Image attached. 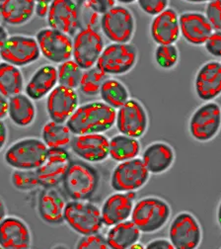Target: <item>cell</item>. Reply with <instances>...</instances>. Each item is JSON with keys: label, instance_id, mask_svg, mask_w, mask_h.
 <instances>
[{"label": "cell", "instance_id": "3957f363", "mask_svg": "<svg viewBox=\"0 0 221 249\" xmlns=\"http://www.w3.org/2000/svg\"><path fill=\"white\" fill-rule=\"evenodd\" d=\"M171 215L168 203L157 197H146L137 201L132 211V222L140 232L152 233L161 230Z\"/></svg>", "mask_w": 221, "mask_h": 249}, {"label": "cell", "instance_id": "5bb4252c", "mask_svg": "<svg viewBox=\"0 0 221 249\" xmlns=\"http://www.w3.org/2000/svg\"><path fill=\"white\" fill-rule=\"evenodd\" d=\"M36 41L41 53L54 64H62L72 56V40L68 35L46 28L37 33Z\"/></svg>", "mask_w": 221, "mask_h": 249}, {"label": "cell", "instance_id": "9a60e30c", "mask_svg": "<svg viewBox=\"0 0 221 249\" xmlns=\"http://www.w3.org/2000/svg\"><path fill=\"white\" fill-rule=\"evenodd\" d=\"M47 17L51 29L69 37L75 35L81 27L79 5L72 0H53Z\"/></svg>", "mask_w": 221, "mask_h": 249}, {"label": "cell", "instance_id": "4316f807", "mask_svg": "<svg viewBox=\"0 0 221 249\" xmlns=\"http://www.w3.org/2000/svg\"><path fill=\"white\" fill-rule=\"evenodd\" d=\"M33 0H5L0 2L1 19L11 26H20L27 23L35 13Z\"/></svg>", "mask_w": 221, "mask_h": 249}, {"label": "cell", "instance_id": "d6a6232c", "mask_svg": "<svg viewBox=\"0 0 221 249\" xmlns=\"http://www.w3.org/2000/svg\"><path fill=\"white\" fill-rule=\"evenodd\" d=\"M99 94L103 102L115 110L120 108L130 99L126 87L120 81L114 78H107L103 82Z\"/></svg>", "mask_w": 221, "mask_h": 249}, {"label": "cell", "instance_id": "d6986e66", "mask_svg": "<svg viewBox=\"0 0 221 249\" xmlns=\"http://www.w3.org/2000/svg\"><path fill=\"white\" fill-rule=\"evenodd\" d=\"M136 199V191L117 192L109 196L101 209L103 225L112 227L128 220L132 214Z\"/></svg>", "mask_w": 221, "mask_h": 249}, {"label": "cell", "instance_id": "e575fe53", "mask_svg": "<svg viewBox=\"0 0 221 249\" xmlns=\"http://www.w3.org/2000/svg\"><path fill=\"white\" fill-rule=\"evenodd\" d=\"M107 74L96 66L86 70L81 76L79 87L83 94L87 96L98 95L103 82L107 79Z\"/></svg>", "mask_w": 221, "mask_h": 249}, {"label": "cell", "instance_id": "83f0119b", "mask_svg": "<svg viewBox=\"0 0 221 249\" xmlns=\"http://www.w3.org/2000/svg\"><path fill=\"white\" fill-rule=\"evenodd\" d=\"M140 234L138 228L132 221L126 220L112 226L106 239L109 248L131 249L135 243L138 242Z\"/></svg>", "mask_w": 221, "mask_h": 249}, {"label": "cell", "instance_id": "4fadbf2b", "mask_svg": "<svg viewBox=\"0 0 221 249\" xmlns=\"http://www.w3.org/2000/svg\"><path fill=\"white\" fill-rule=\"evenodd\" d=\"M169 240L176 249H195L202 241V229L189 213H178L169 228Z\"/></svg>", "mask_w": 221, "mask_h": 249}, {"label": "cell", "instance_id": "8992f818", "mask_svg": "<svg viewBox=\"0 0 221 249\" xmlns=\"http://www.w3.org/2000/svg\"><path fill=\"white\" fill-rule=\"evenodd\" d=\"M100 26L104 35L115 44H129L133 39L136 21L132 11L115 5L101 16Z\"/></svg>", "mask_w": 221, "mask_h": 249}, {"label": "cell", "instance_id": "8fae6325", "mask_svg": "<svg viewBox=\"0 0 221 249\" xmlns=\"http://www.w3.org/2000/svg\"><path fill=\"white\" fill-rule=\"evenodd\" d=\"M40 56L41 52L36 39L28 36H11L0 49V58L17 68L33 64Z\"/></svg>", "mask_w": 221, "mask_h": 249}, {"label": "cell", "instance_id": "ba28073f", "mask_svg": "<svg viewBox=\"0 0 221 249\" xmlns=\"http://www.w3.org/2000/svg\"><path fill=\"white\" fill-rule=\"evenodd\" d=\"M104 50V40L98 30L81 28L72 40L73 60L81 70L93 68Z\"/></svg>", "mask_w": 221, "mask_h": 249}, {"label": "cell", "instance_id": "603a6c76", "mask_svg": "<svg viewBox=\"0 0 221 249\" xmlns=\"http://www.w3.org/2000/svg\"><path fill=\"white\" fill-rule=\"evenodd\" d=\"M152 40L157 45H174L180 37L179 15L172 8H167L154 17L150 26Z\"/></svg>", "mask_w": 221, "mask_h": 249}, {"label": "cell", "instance_id": "60d3db41", "mask_svg": "<svg viewBox=\"0 0 221 249\" xmlns=\"http://www.w3.org/2000/svg\"><path fill=\"white\" fill-rule=\"evenodd\" d=\"M205 49L211 55L215 57L221 56V33L213 32L204 43Z\"/></svg>", "mask_w": 221, "mask_h": 249}, {"label": "cell", "instance_id": "f546056e", "mask_svg": "<svg viewBox=\"0 0 221 249\" xmlns=\"http://www.w3.org/2000/svg\"><path fill=\"white\" fill-rule=\"evenodd\" d=\"M140 143L137 139L124 135H117L109 140V157L115 161L122 162L137 158Z\"/></svg>", "mask_w": 221, "mask_h": 249}, {"label": "cell", "instance_id": "4dcf8cb0", "mask_svg": "<svg viewBox=\"0 0 221 249\" xmlns=\"http://www.w3.org/2000/svg\"><path fill=\"white\" fill-rule=\"evenodd\" d=\"M24 87L21 71L7 62H0V94L9 99L20 94Z\"/></svg>", "mask_w": 221, "mask_h": 249}, {"label": "cell", "instance_id": "277c9868", "mask_svg": "<svg viewBox=\"0 0 221 249\" xmlns=\"http://www.w3.org/2000/svg\"><path fill=\"white\" fill-rule=\"evenodd\" d=\"M48 146L39 139L28 138L13 143L5 152V162L22 170H36L46 160Z\"/></svg>", "mask_w": 221, "mask_h": 249}, {"label": "cell", "instance_id": "8d00e7d4", "mask_svg": "<svg viewBox=\"0 0 221 249\" xmlns=\"http://www.w3.org/2000/svg\"><path fill=\"white\" fill-rule=\"evenodd\" d=\"M11 181L15 188L21 191L33 190L40 185L36 170L16 169L12 173Z\"/></svg>", "mask_w": 221, "mask_h": 249}, {"label": "cell", "instance_id": "74e56055", "mask_svg": "<svg viewBox=\"0 0 221 249\" xmlns=\"http://www.w3.org/2000/svg\"><path fill=\"white\" fill-rule=\"evenodd\" d=\"M77 249H108L109 245L104 235L97 233H92L82 235L76 244Z\"/></svg>", "mask_w": 221, "mask_h": 249}, {"label": "cell", "instance_id": "f35d334b", "mask_svg": "<svg viewBox=\"0 0 221 249\" xmlns=\"http://www.w3.org/2000/svg\"><path fill=\"white\" fill-rule=\"evenodd\" d=\"M205 18L212 27L213 32H220L221 30V5L219 0L210 1L205 8Z\"/></svg>", "mask_w": 221, "mask_h": 249}, {"label": "cell", "instance_id": "2e32d148", "mask_svg": "<svg viewBox=\"0 0 221 249\" xmlns=\"http://www.w3.org/2000/svg\"><path fill=\"white\" fill-rule=\"evenodd\" d=\"M70 154L66 148H49L46 160L36 169L39 184L45 188L60 184L71 163Z\"/></svg>", "mask_w": 221, "mask_h": 249}, {"label": "cell", "instance_id": "ab89813d", "mask_svg": "<svg viewBox=\"0 0 221 249\" xmlns=\"http://www.w3.org/2000/svg\"><path fill=\"white\" fill-rule=\"evenodd\" d=\"M139 8L148 15L157 16L168 8L167 0H139Z\"/></svg>", "mask_w": 221, "mask_h": 249}, {"label": "cell", "instance_id": "7402d4cb", "mask_svg": "<svg viewBox=\"0 0 221 249\" xmlns=\"http://www.w3.org/2000/svg\"><path fill=\"white\" fill-rule=\"evenodd\" d=\"M195 90L200 99L211 101L221 92V65L211 60L204 64L198 71L195 79Z\"/></svg>", "mask_w": 221, "mask_h": 249}, {"label": "cell", "instance_id": "44dd1931", "mask_svg": "<svg viewBox=\"0 0 221 249\" xmlns=\"http://www.w3.org/2000/svg\"><path fill=\"white\" fill-rule=\"evenodd\" d=\"M180 34L191 45H204L213 33L212 27L204 14L200 12H185L179 16Z\"/></svg>", "mask_w": 221, "mask_h": 249}, {"label": "cell", "instance_id": "5b68a950", "mask_svg": "<svg viewBox=\"0 0 221 249\" xmlns=\"http://www.w3.org/2000/svg\"><path fill=\"white\" fill-rule=\"evenodd\" d=\"M63 220L71 230L81 235L97 233L103 227L101 210L87 200L67 203Z\"/></svg>", "mask_w": 221, "mask_h": 249}, {"label": "cell", "instance_id": "f1b7e54d", "mask_svg": "<svg viewBox=\"0 0 221 249\" xmlns=\"http://www.w3.org/2000/svg\"><path fill=\"white\" fill-rule=\"evenodd\" d=\"M8 115L18 127H28L35 121L36 107L27 95L18 94L8 101Z\"/></svg>", "mask_w": 221, "mask_h": 249}, {"label": "cell", "instance_id": "f907efd6", "mask_svg": "<svg viewBox=\"0 0 221 249\" xmlns=\"http://www.w3.org/2000/svg\"><path fill=\"white\" fill-rule=\"evenodd\" d=\"M0 20H1V14H0Z\"/></svg>", "mask_w": 221, "mask_h": 249}, {"label": "cell", "instance_id": "cb8c5ba5", "mask_svg": "<svg viewBox=\"0 0 221 249\" xmlns=\"http://www.w3.org/2000/svg\"><path fill=\"white\" fill-rule=\"evenodd\" d=\"M144 166L151 174H161L167 171L175 160L172 146L163 142H155L147 145L141 159Z\"/></svg>", "mask_w": 221, "mask_h": 249}, {"label": "cell", "instance_id": "c3c4849f", "mask_svg": "<svg viewBox=\"0 0 221 249\" xmlns=\"http://www.w3.org/2000/svg\"><path fill=\"white\" fill-rule=\"evenodd\" d=\"M6 216V208L4 205V202L0 198V222H1L4 217Z\"/></svg>", "mask_w": 221, "mask_h": 249}, {"label": "cell", "instance_id": "52a82bcc", "mask_svg": "<svg viewBox=\"0 0 221 249\" xmlns=\"http://www.w3.org/2000/svg\"><path fill=\"white\" fill-rule=\"evenodd\" d=\"M137 60L136 48L131 44H111L104 48L96 67L107 75H120L132 71Z\"/></svg>", "mask_w": 221, "mask_h": 249}, {"label": "cell", "instance_id": "ac0fdd59", "mask_svg": "<svg viewBox=\"0 0 221 249\" xmlns=\"http://www.w3.org/2000/svg\"><path fill=\"white\" fill-rule=\"evenodd\" d=\"M70 144L77 157L87 162H101L109 157V139L103 134L78 135Z\"/></svg>", "mask_w": 221, "mask_h": 249}, {"label": "cell", "instance_id": "ee69618b", "mask_svg": "<svg viewBox=\"0 0 221 249\" xmlns=\"http://www.w3.org/2000/svg\"><path fill=\"white\" fill-rule=\"evenodd\" d=\"M51 1H37L35 3V13L38 17L45 18L48 16Z\"/></svg>", "mask_w": 221, "mask_h": 249}, {"label": "cell", "instance_id": "d4e9b609", "mask_svg": "<svg viewBox=\"0 0 221 249\" xmlns=\"http://www.w3.org/2000/svg\"><path fill=\"white\" fill-rule=\"evenodd\" d=\"M67 202L55 189L45 188L39 196L38 212L41 219L49 225H60L63 220Z\"/></svg>", "mask_w": 221, "mask_h": 249}, {"label": "cell", "instance_id": "7dc6e473", "mask_svg": "<svg viewBox=\"0 0 221 249\" xmlns=\"http://www.w3.org/2000/svg\"><path fill=\"white\" fill-rule=\"evenodd\" d=\"M9 38L8 36V32L6 31V29L0 25V49L2 48V46L5 44V42L7 41V39Z\"/></svg>", "mask_w": 221, "mask_h": 249}, {"label": "cell", "instance_id": "b9f144b4", "mask_svg": "<svg viewBox=\"0 0 221 249\" xmlns=\"http://www.w3.org/2000/svg\"><path fill=\"white\" fill-rule=\"evenodd\" d=\"M86 4L93 9L95 12L98 14H104L109 9L114 7L116 5V2L114 1H98V0H92V1H87Z\"/></svg>", "mask_w": 221, "mask_h": 249}, {"label": "cell", "instance_id": "7bdbcfd3", "mask_svg": "<svg viewBox=\"0 0 221 249\" xmlns=\"http://www.w3.org/2000/svg\"><path fill=\"white\" fill-rule=\"evenodd\" d=\"M144 247L147 249H173L174 248L170 240H167L164 238H158V239L151 240Z\"/></svg>", "mask_w": 221, "mask_h": 249}, {"label": "cell", "instance_id": "f6af8a7d", "mask_svg": "<svg viewBox=\"0 0 221 249\" xmlns=\"http://www.w3.org/2000/svg\"><path fill=\"white\" fill-rule=\"evenodd\" d=\"M8 115V100L2 94H0V121H2Z\"/></svg>", "mask_w": 221, "mask_h": 249}, {"label": "cell", "instance_id": "836d02e7", "mask_svg": "<svg viewBox=\"0 0 221 249\" xmlns=\"http://www.w3.org/2000/svg\"><path fill=\"white\" fill-rule=\"evenodd\" d=\"M57 70V83L71 89L79 87L82 76V70L73 59H68L59 65Z\"/></svg>", "mask_w": 221, "mask_h": 249}, {"label": "cell", "instance_id": "e0dca14e", "mask_svg": "<svg viewBox=\"0 0 221 249\" xmlns=\"http://www.w3.org/2000/svg\"><path fill=\"white\" fill-rule=\"evenodd\" d=\"M78 107V95L74 89L55 86L48 95L47 111L52 122L65 124Z\"/></svg>", "mask_w": 221, "mask_h": 249}, {"label": "cell", "instance_id": "7c38bea8", "mask_svg": "<svg viewBox=\"0 0 221 249\" xmlns=\"http://www.w3.org/2000/svg\"><path fill=\"white\" fill-rule=\"evenodd\" d=\"M115 124L121 135L138 139L147 131L148 116L139 101L129 99L119 108Z\"/></svg>", "mask_w": 221, "mask_h": 249}, {"label": "cell", "instance_id": "bcb514c9", "mask_svg": "<svg viewBox=\"0 0 221 249\" xmlns=\"http://www.w3.org/2000/svg\"><path fill=\"white\" fill-rule=\"evenodd\" d=\"M7 142V128L5 124L0 121V150H1Z\"/></svg>", "mask_w": 221, "mask_h": 249}, {"label": "cell", "instance_id": "ffe728a7", "mask_svg": "<svg viewBox=\"0 0 221 249\" xmlns=\"http://www.w3.org/2000/svg\"><path fill=\"white\" fill-rule=\"evenodd\" d=\"M32 236L27 224L17 216H5L0 222V246L4 249H27Z\"/></svg>", "mask_w": 221, "mask_h": 249}, {"label": "cell", "instance_id": "9c48e42d", "mask_svg": "<svg viewBox=\"0 0 221 249\" xmlns=\"http://www.w3.org/2000/svg\"><path fill=\"white\" fill-rule=\"evenodd\" d=\"M150 173L141 159H134L119 163L113 170L111 186L117 192L137 191L147 183Z\"/></svg>", "mask_w": 221, "mask_h": 249}, {"label": "cell", "instance_id": "6da1fadb", "mask_svg": "<svg viewBox=\"0 0 221 249\" xmlns=\"http://www.w3.org/2000/svg\"><path fill=\"white\" fill-rule=\"evenodd\" d=\"M117 111L104 102H90L77 107L66 122L72 135L103 134L116 123Z\"/></svg>", "mask_w": 221, "mask_h": 249}, {"label": "cell", "instance_id": "d590c367", "mask_svg": "<svg viewBox=\"0 0 221 249\" xmlns=\"http://www.w3.org/2000/svg\"><path fill=\"white\" fill-rule=\"evenodd\" d=\"M157 66L163 70H171L178 64L179 51L175 45H158L154 51Z\"/></svg>", "mask_w": 221, "mask_h": 249}, {"label": "cell", "instance_id": "484cf974", "mask_svg": "<svg viewBox=\"0 0 221 249\" xmlns=\"http://www.w3.org/2000/svg\"><path fill=\"white\" fill-rule=\"evenodd\" d=\"M57 70L55 67L47 65L38 69L28 81L25 92L31 100H41L56 86Z\"/></svg>", "mask_w": 221, "mask_h": 249}, {"label": "cell", "instance_id": "30bf717a", "mask_svg": "<svg viewBox=\"0 0 221 249\" xmlns=\"http://www.w3.org/2000/svg\"><path fill=\"white\" fill-rule=\"evenodd\" d=\"M221 124L220 107L215 102H207L192 115L188 130L192 137L202 142L211 141L219 132Z\"/></svg>", "mask_w": 221, "mask_h": 249}, {"label": "cell", "instance_id": "1f68e13d", "mask_svg": "<svg viewBox=\"0 0 221 249\" xmlns=\"http://www.w3.org/2000/svg\"><path fill=\"white\" fill-rule=\"evenodd\" d=\"M42 137L48 148H66L72 140V134L67 124L52 121L45 124Z\"/></svg>", "mask_w": 221, "mask_h": 249}, {"label": "cell", "instance_id": "681fc988", "mask_svg": "<svg viewBox=\"0 0 221 249\" xmlns=\"http://www.w3.org/2000/svg\"><path fill=\"white\" fill-rule=\"evenodd\" d=\"M134 248H140V249H142V248H144V246L142 245V244H139V243H135L132 247H131V249H134Z\"/></svg>", "mask_w": 221, "mask_h": 249}, {"label": "cell", "instance_id": "7a4b0ae2", "mask_svg": "<svg viewBox=\"0 0 221 249\" xmlns=\"http://www.w3.org/2000/svg\"><path fill=\"white\" fill-rule=\"evenodd\" d=\"M99 181L96 169L86 162L75 160L71 161L61 183L66 193L72 200L85 201L96 193Z\"/></svg>", "mask_w": 221, "mask_h": 249}]
</instances>
